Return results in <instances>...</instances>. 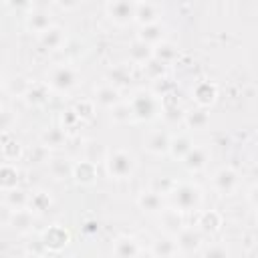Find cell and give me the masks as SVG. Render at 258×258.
I'll use <instances>...</instances> for the list:
<instances>
[{
    "label": "cell",
    "mask_w": 258,
    "mask_h": 258,
    "mask_svg": "<svg viewBox=\"0 0 258 258\" xmlns=\"http://www.w3.org/2000/svg\"><path fill=\"white\" fill-rule=\"evenodd\" d=\"M149 56V46L145 42H137L131 46V58L137 60V62H143L145 58Z\"/></svg>",
    "instance_id": "20"
},
{
    "label": "cell",
    "mask_w": 258,
    "mask_h": 258,
    "mask_svg": "<svg viewBox=\"0 0 258 258\" xmlns=\"http://www.w3.org/2000/svg\"><path fill=\"white\" fill-rule=\"evenodd\" d=\"M60 40H62V30H60V28H46V30L42 32V42H44L48 48L58 46Z\"/></svg>",
    "instance_id": "14"
},
{
    "label": "cell",
    "mask_w": 258,
    "mask_h": 258,
    "mask_svg": "<svg viewBox=\"0 0 258 258\" xmlns=\"http://www.w3.org/2000/svg\"><path fill=\"white\" fill-rule=\"evenodd\" d=\"M169 149H171L173 157H185V155H187V151L191 149V143H189V139H187V137H179V139L169 141Z\"/></svg>",
    "instance_id": "13"
},
{
    "label": "cell",
    "mask_w": 258,
    "mask_h": 258,
    "mask_svg": "<svg viewBox=\"0 0 258 258\" xmlns=\"http://www.w3.org/2000/svg\"><path fill=\"white\" fill-rule=\"evenodd\" d=\"M185 163H187L189 167H194V169L204 167V165H206V151L200 149V147H191V149L187 151V155H185Z\"/></svg>",
    "instance_id": "10"
},
{
    "label": "cell",
    "mask_w": 258,
    "mask_h": 258,
    "mask_svg": "<svg viewBox=\"0 0 258 258\" xmlns=\"http://www.w3.org/2000/svg\"><path fill=\"white\" fill-rule=\"evenodd\" d=\"M107 10L111 14L113 20L117 22H127L135 16V4H129V2H113V4H107Z\"/></svg>",
    "instance_id": "4"
},
{
    "label": "cell",
    "mask_w": 258,
    "mask_h": 258,
    "mask_svg": "<svg viewBox=\"0 0 258 258\" xmlns=\"http://www.w3.org/2000/svg\"><path fill=\"white\" fill-rule=\"evenodd\" d=\"M139 248L133 238H119L113 246V258H137Z\"/></svg>",
    "instance_id": "5"
},
{
    "label": "cell",
    "mask_w": 258,
    "mask_h": 258,
    "mask_svg": "<svg viewBox=\"0 0 258 258\" xmlns=\"http://www.w3.org/2000/svg\"><path fill=\"white\" fill-rule=\"evenodd\" d=\"M155 256L157 258H167V256H171L173 252H175V244L173 242H169V240H163V244L159 242V244H155Z\"/></svg>",
    "instance_id": "22"
},
{
    "label": "cell",
    "mask_w": 258,
    "mask_h": 258,
    "mask_svg": "<svg viewBox=\"0 0 258 258\" xmlns=\"http://www.w3.org/2000/svg\"><path fill=\"white\" fill-rule=\"evenodd\" d=\"M206 258H228V254L222 250V248H210Z\"/></svg>",
    "instance_id": "26"
},
{
    "label": "cell",
    "mask_w": 258,
    "mask_h": 258,
    "mask_svg": "<svg viewBox=\"0 0 258 258\" xmlns=\"http://www.w3.org/2000/svg\"><path fill=\"white\" fill-rule=\"evenodd\" d=\"M214 218H218V214H214V212H210V214H204L202 216V222H200V226L208 232V230H216V226H214Z\"/></svg>",
    "instance_id": "25"
},
{
    "label": "cell",
    "mask_w": 258,
    "mask_h": 258,
    "mask_svg": "<svg viewBox=\"0 0 258 258\" xmlns=\"http://www.w3.org/2000/svg\"><path fill=\"white\" fill-rule=\"evenodd\" d=\"M67 232L62 228H52L44 234V244L50 246V248H62L67 244Z\"/></svg>",
    "instance_id": "9"
},
{
    "label": "cell",
    "mask_w": 258,
    "mask_h": 258,
    "mask_svg": "<svg viewBox=\"0 0 258 258\" xmlns=\"http://www.w3.org/2000/svg\"><path fill=\"white\" fill-rule=\"evenodd\" d=\"M167 147H169V141H167V137L163 133H153L147 139V149H151V151H163Z\"/></svg>",
    "instance_id": "16"
},
{
    "label": "cell",
    "mask_w": 258,
    "mask_h": 258,
    "mask_svg": "<svg viewBox=\"0 0 258 258\" xmlns=\"http://www.w3.org/2000/svg\"><path fill=\"white\" fill-rule=\"evenodd\" d=\"M97 99H99V103H103V105H113V103H117V91H115L113 87L105 85V87L99 89Z\"/></svg>",
    "instance_id": "17"
},
{
    "label": "cell",
    "mask_w": 258,
    "mask_h": 258,
    "mask_svg": "<svg viewBox=\"0 0 258 258\" xmlns=\"http://www.w3.org/2000/svg\"><path fill=\"white\" fill-rule=\"evenodd\" d=\"M75 81H77V77H75V71L71 67H54L48 75L50 87H54L58 91H69L75 85Z\"/></svg>",
    "instance_id": "3"
},
{
    "label": "cell",
    "mask_w": 258,
    "mask_h": 258,
    "mask_svg": "<svg viewBox=\"0 0 258 258\" xmlns=\"http://www.w3.org/2000/svg\"><path fill=\"white\" fill-rule=\"evenodd\" d=\"M28 26L30 28H34L36 32H44L48 26H50V18L44 14V12H36V14H30V18H28Z\"/></svg>",
    "instance_id": "12"
},
{
    "label": "cell",
    "mask_w": 258,
    "mask_h": 258,
    "mask_svg": "<svg viewBox=\"0 0 258 258\" xmlns=\"http://www.w3.org/2000/svg\"><path fill=\"white\" fill-rule=\"evenodd\" d=\"M187 123L191 125V127H202V125H206L208 123V117H206V113L204 111H196V113H191L189 117H187Z\"/></svg>",
    "instance_id": "23"
},
{
    "label": "cell",
    "mask_w": 258,
    "mask_h": 258,
    "mask_svg": "<svg viewBox=\"0 0 258 258\" xmlns=\"http://www.w3.org/2000/svg\"><path fill=\"white\" fill-rule=\"evenodd\" d=\"M107 165H109V173H111L115 179H123V177L131 175V171H133V157H131L127 151L117 149V151H113V153L109 155Z\"/></svg>",
    "instance_id": "1"
},
{
    "label": "cell",
    "mask_w": 258,
    "mask_h": 258,
    "mask_svg": "<svg viewBox=\"0 0 258 258\" xmlns=\"http://www.w3.org/2000/svg\"><path fill=\"white\" fill-rule=\"evenodd\" d=\"M200 189L189 185V183H183V185H177L173 189V200H175V206L181 208V210H191L200 204Z\"/></svg>",
    "instance_id": "2"
},
{
    "label": "cell",
    "mask_w": 258,
    "mask_h": 258,
    "mask_svg": "<svg viewBox=\"0 0 258 258\" xmlns=\"http://www.w3.org/2000/svg\"><path fill=\"white\" fill-rule=\"evenodd\" d=\"M131 111L137 115V117H151L153 111H155V101L151 99V95H145V93H139L131 105Z\"/></svg>",
    "instance_id": "6"
},
{
    "label": "cell",
    "mask_w": 258,
    "mask_h": 258,
    "mask_svg": "<svg viewBox=\"0 0 258 258\" xmlns=\"http://www.w3.org/2000/svg\"><path fill=\"white\" fill-rule=\"evenodd\" d=\"M52 173H54L58 179H62V177L69 173V167H67V163H64L62 159H54V161H52Z\"/></svg>",
    "instance_id": "24"
},
{
    "label": "cell",
    "mask_w": 258,
    "mask_h": 258,
    "mask_svg": "<svg viewBox=\"0 0 258 258\" xmlns=\"http://www.w3.org/2000/svg\"><path fill=\"white\" fill-rule=\"evenodd\" d=\"M16 181H18L16 169L10 167V165H2V167H0V185L6 187V189H10V187L16 185Z\"/></svg>",
    "instance_id": "11"
},
{
    "label": "cell",
    "mask_w": 258,
    "mask_h": 258,
    "mask_svg": "<svg viewBox=\"0 0 258 258\" xmlns=\"http://www.w3.org/2000/svg\"><path fill=\"white\" fill-rule=\"evenodd\" d=\"M236 185V173L232 171V169H222V171H218V175H216V187L220 189V191H230L232 187Z\"/></svg>",
    "instance_id": "8"
},
{
    "label": "cell",
    "mask_w": 258,
    "mask_h": 258,
    "mask_svg": "<svg viewBox=\"0 0 258 258\" xmlns=\"http://www.w3.org/2000/svg\"><path fill=\"white\" fill-rule=\"evenodd\" d=\"M12 224L18 230H26L30 226V214L28 212H22V210H16V214L12 216Z\"/></svg>",
    "instance_id": "21"
},
{
    "label": "cell",
    "mask_w": 258,
    "mask_h": 258,
    "mask_svg": "<svg viewBox=\"0 0 258 258\" xmlns=\"http://www.w3.org/2000/svg\"><path fill=\"white\" fill-rule=\"evenodd\" d=\"M0 83H2V79H0Z\"/></svg>",
    "instance_id": "28"
},
{
    "label": "cell",
    "mask_w": 258,
    "mask_h": 258,
    "mask_svg": "<svg viewBox=\"0 0 258 258\" xmlns=\"http://www.w3.org/2000/svg\"><path fill=\"white\" fill-rule=\"evenodd\" d=\"M75 171H77V179L79 181H87L89 183V181L95 179V165L93 163H81Z\"/></svg>",
    "instance_id": "18"
},
{
    "label": "cell",
    "mask_w": 258,
    "mask_h": 258,
    "mask_svg": "<svg viewBox=\"0 0 258 258\" xmlns=\"http://www.w3.org/2000/svg\"><path fill=\"white\" fill-rule=\"evenodd\" d=\"M62 141H64V133L60 129H56V127H52V129H48L44 133V143L50 145V147H58Z\"/></svg>",
    "instance_id": "19"
},
{
    "label": "cell",
    "mask_w": 258,
    "mask_h": 258,
    "mask_svg": "<svg viewBox=\"0 0 258 258\" xmlns=\"http://www.w3.org/2000/svg\"><path fill=\"white\" fill-rule=\"evenodd\" d=\"M139 206L145 212H159L161 210V196L157 191H143L139 196Z\"/></svg>",
    "instance_id": "7"
},
{
    "label": "cell",
    "mask_w": 258,
    "mask_h": 258,
    "mask_svg": "<svg viewBox=\"0 0 258 258\" xmlns=\"http://www.w3.org/2000/svg\"><path fill=\"white\" fill-rule=\"evenodd\" d=\"M167 258H177V256H175V254H171V256H167Z\"/></svg>",
    "instance_id": "27"
},
{
    "label": "cell",
    "mask_w": 258,
    "mask_h": 258,
    "mask_svg": "<svg viewBox=\"0 0 258 258\" xmlns=\"http://www.w3.org/2000/svg\"><path fill=\"white\" fill-rule=\"evenodd\" d=\"M198 244H200V236L194 234V230H185V232H181L177 246L183 250H194V248H198Z\"/></svg>",
    "instance_id": "15"
}]
</instances>
